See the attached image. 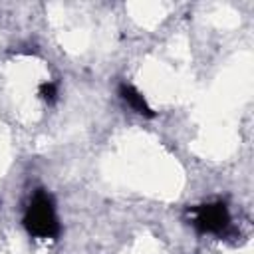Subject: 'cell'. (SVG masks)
Returning a JSON list of instances; mask_svg holds the SVG:
<instances>
[{
	"label": "cell",
	"mask_w": 254,
	"mask_h": 254,
	"mask_svg": "<svg viewBox=\"0 0 254 254\" xmlns=\"http://www.w3.org/2000/svg\"><path fill=\"white\" fill-rule=\"evenodd\" d=\"M26 230L36 238H56L60 234V222L56 216V206L52 196L46 190H38L30 200L26 214H24Z\"/></svg>",
	"instance_id": "1"
},
{
	"label": "cell",
	"mask_w": 254,
	"mask_h": 254,
	"mask_svg": "<svg viewBox=\"0 0 254 254\" xmlns=\"http://www.w3.org/2000/svg\"><path fill=\"white\" fill-rule=\"evenodd\" d=\"M189 212H190L192 226L202 234L222 232L230 222V214H228V208L224 202L198 204V206H192Z\"/></svg>",
	"instance_id": "2"
},
{
	"label": "cell",
	"mask_w": 254,
	"mask_h": 254,
	"mask_svg": "<svg viewBox=\"0 0 254 254\" xmlns=\"http://www.w3.org/2000/svg\"><path fill=\"white\" fill-rule=\"evenodd\" d=\"M119 95H121L123 101H127V105H129L135 113L145 115V117H153V115H155L153 109L149 107V103L145 101L143 93H139L131 83H121V85H119Z\"/></svg>",
	"instance_id": "3"
},
{
	"label": "cell",
	"mask_w": 254,
	"mask_h": 254,
	"mask_svg": "<svg viewBox=\"0 0 254 254\" xmlns=\"http://www.w3.org/2000/svg\"><path fill=\"white\" fill-rule=\"evenodd\" d=\"M40 95H42V97H44L48 103L56 101V95H58L56 83H52V81H48V83H42V85H40Z\"/></svg>",
	"instance_id": "4"
}]
</instances>
